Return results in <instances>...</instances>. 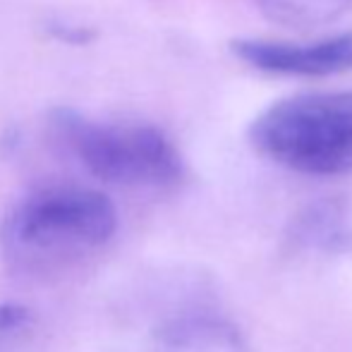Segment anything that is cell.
I'll list each match as a JSON object with an SVG mask.
<instances>
[{
	"mask_svg": "<svg viewBox=\"0 0 352 352\" xmlns=\"http://www.w3.org/2000/svg\"><path fill=\"white\" fill-rule=\"evenodd\" d=\"M56 130L84 170L106 185L166 192L185 180V161L177 146L148 122L94 120L63 113Z\"/></svg>",
	"mask_w": 352,
	"mask_h": 352,
	"instance_id": "7a4b0ae2",
	"label": "cell"
},
{
	"mask_svg": "<svg viewBox=\"0 0 352 352\" xmlns=\"http://www.w3.org/2000/svg\"><path fill=\"white\" fill-rule=\"evenodd\" d=\"M250 142L261 156L290 170L352 173V91L285 98L252 122Z\"/></svg>",
	"mask_w": 352,
	"mask_h": 352,
	"instance_id": "3957f363",
	"label": "cell"
},
{
	"mask_svg": "<svg viewBox=\"0 0 352 352\" xmlns=\"http://www.w3.org/2000/svg\"><path fill=\"white\" fill-rule=\"evenodd\" d=\"M118 232L116 204L82 185H46L19 197L0 221V254L17 274L53 278L101 254Z\"/></svg>",
	"mask_w": 352,
	"mask_h": 352,
	"instance_id": "6da1fadb",
	"label": "cell"
},
{
	"mask_svg": "<svg viewBox=\"0 0 352 352\" xmlns=\"http://www.w3.org/2000/svg\"><path fill=\"white\" fill-rule=\"evenodd\" d=\"M269 19L285 27H321L352 8V0H252Z\"/></svg>",
	"mask_w": 352,
	"mask_h": 352,
	"instance_id": "52a82bcc",
	"label": "cell"
},
{
	"mask_svg": "<svg viewBox=\"0 0 352 352\" xmlns=\"http://www.w3.org/2000/svg\"><path fill=\"white\" fill-rule=\"evenodd\" d=\"M232 53L242 63L271 74L287 77H326L352 70V34L316 43L232 41Z\"/></svg>",
	"mask_w": 352,
	"mask_h": 352,
	"instance_id": "277c9868",
	"label": "cell"
},
{
	"mask_svg": "<svg viewBox=\"0 0 352 352\" xmlns=\"http://www.w3.org/2000/svg\"><path fill=\"white\" fill-rule=\"evenodd\" d=\"M144 352H250V348L228 319L190 311L158 326Z\"/></svg>",
	"mask_w": 352,
	"mask_h": 352,
	"instance_id": "8992f818",
	"label": "cell"
},
{
	"mask_svg": "<svg viewBox=\"0 0 352 352\" xmlns=\"http://www.w3.org/2000/svg\"><path fill=\"white\" fill-rule=\"evenodd\" d=\"M32 309L22 305H0V352H14L19 345L27 343L34 331Z\"/></svg>",
	"mask_w": 352,
	"mask_h": 352,
	"instance_id": "ba28073f",
	"label": "cell"
},
{
	"mask_svg": "<svg viewBox=\"0 0 352 352\" xmlns=\"http://www.w3.org/2000/svg\"><path fill=\"white\" fill-rule=\"evenodd\" d=\"M292 256H352V213L340 199L305 206L285 230Z\"/></svg>",
	"mask_w": 352,
	"mask_h": 352,
	"instance_id": "5b68a950",
	"label": "cell"
}]
</instances>
